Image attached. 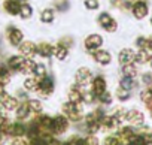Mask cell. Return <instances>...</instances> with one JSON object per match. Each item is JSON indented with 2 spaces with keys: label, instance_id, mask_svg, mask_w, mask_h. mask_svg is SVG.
I'll list each match as a JSON object with an SVG mask.
<instances>
[{
  "label": "cell",
  "instance_id": "cell-38",
  "mask_svg": "<svg viewBox=\"0 0 152 145\" xmlns=\"http://www.w3.org/2000/svg\"><path fill=\"white\" fill-rule=\"evenodd\" d=\"M85 145H100V141L96 135H88L85 139H84Z\"/></svg>",
  "mask_w": 152,
  "mask_h": 145
},
{
  "label": "cell",
  "instance_id": "cell-15",
  "mask_svg": "<svg viewBox=\"0 0 152 145\" xmlns=\"http://www.w3.org/2000/svg\"><path fill=\"white\" fill-rule=\"evenodd\" d=\"M31 115H33V114H31V111H30V108H28L27 100L20 102L18 108L15 109V120H17V121H23V123H24V121H27Z\"/></svg>",
  "mask_w": 152,
  "mask_h": 145
},
{
  "label": "cell",
  "instance_id": "cell-28",
  "mask_svg": "<svg viewBox=\"0 0 152 145\" xmlns=\"http://www.w3.org/2000/svg\"><path fill=\"white\" fill-rule=\"evenodd\" d=\"M20 18H23V20H28V18H31L33 17V6L31 5H28L27 2L26 3H23L21 5V9H20V15H18Z\"/></svg>",
  "mask_w": 152,
  "mask_h": 145
},
{
  "label": "cell",
  "instance_id": "cell-24",
  "mask_svg": "<svg viewBox=\"0 0 152 145\" xmlns=\"http://www.w3.org/2000/svg\"><path fill=\"white\" fill-rule=\"evenodd\" d=\"M36 61L33 58H24V63H23V67H21V74L26 75V77H30L34 74V69H36Z\"/></svg>",
  "mask_w": 152,
  "mask_h": 145
},
{
  "label": "cell",
  "instance_id": "cell-42",
  "mask_svg": "<svg viewBox=\"0 0 152 145\" xmlns=\"http://www.w3.org/2000/svg\"><path fill=\"white\" fill-rule=\"evenodd\" d=\"M8 139H9V138L6 136V133H5V132H2V130H0V145H5Z\"/></svg>",
  "mask_w": 152,
  "mask_h": 145
},
{
  "label": "cell",
  "instance_id": "cell-33",
  "mask_svg": "<svg viewBox=\"0 0 152 145\" xmlns=\"http://www.w3.org/2000/svg\"><path fill=\"white\" fill-rule=\"evenodd\" d=\"M127 145H148V144H146V141H145V138H143L142 133H136V136Z\"/></svg>",
  "mask_w": 152,
  "mask_h": 145
},
{
  "label": "cell",
  "instance_id": "cell-43",
  "mask_svg": "<svg viewBox=\"0 0 152 145\" xmlns=\"http://www.w3.org/2000/svg\"><path fill=\"white\" fill-rule=\"evenodd\" d=\"M148 48L152 51V36H149V38H148Z\"/></svg>",
  "mask_w": 152,
  "mask_h": 145
},
{
  "label": "cell",
  "instance_id": "cell-27",
  "mask_svg": "<svg viewBox=\"0 0 152 145\" xmlns=\"http://www.w3.org/2000/svg\"><path fill=\"white\" fill-rule=\"evenodd\" d=\"M122 74H124V77H127V78H136L137 77V74H139V70H137V67L134 66V63H131V64H125V66H122Z\"/></svg>",
  "mask_w": 152,
  "mask_h": 145
},
{
  "label": "cell",
  "instance_id": "cell-16",
  "mask_svg": "<svg viewBox=\"0 0 152 145\" xmlns=\"http://www.w3.org/2000/svg\"><path fill=\"white\" fill-rule=\"evenodd\" d=\"M131 12H133L134 18L143 20V18L149 14V8H148L146 2H143V0H139V2H136V3L131 6Z\"/></svg>",
  "mask_w": 152,
  "mask_h": 145
},
{
  "label": "cell",
  "instance_id": "cell-10",
  "mask_svg": "<svg viewBox=\"0 0 152 145\" xmlns=\"http://www.w3.org/2000/svg\"><path fill=\"white\" fill-rule=\"evenodd\" d=\"M103 45V38L97 33H93V35H88L84 40V46L87 51L90 52H94L97 49H100V46Z\"/></svg>",
  "mask_w": 152,
  "mask_h": 145
},
{
  "label": "cell",
  "instance_id": "cell-40",
  "mask_svg": "<svg viewBox=\"0 0 152 145\" xmlns=\"http://www.w3.org/2000/svg\"><path fill=\"white\" fill-rule=\"evenodd\" d=\"M142 135H143V138H145L146 144H148V145H152V130H149V129H146V127H145V132H143Z\"/></svg>",
  "mask_w": 152,
  "mask_h": 145
},
{
  "label": "cell",
  "instance_id": "cell-23",
  "mask_svg": "<svg viewBox=\"0 0 152 145\" xmlns=\"http://www.w3.org/2000/svg\"><path fill=\"white\" fill-rule=\"evenodd\" d=\"M39 78H36L34 75H30V77H27L26 79H24V82H23V88L26 90V91H34L36 93V90H37V87H39Z\"/></svg>",
  "mask_w": 152,
  "mask_h": 145
},
{
  "label": "cell",
  "instance_id": "cell-11",
  "mask_svg": "<svg viewBox=\"0 0 152 145\" xmlns=\"http://www.w3.org/2000/svg\"><path fill=\"white\" fill-rule=\"evenodd\" d=\"M23 63H24V57L20 55V54L9 55L8 60H6V66H8V69L12 72V74H21Z\"/></svg>",
  "mask_w": 152,
  "mask_h": 145
},
{
  "label": "cell",
  "instance_id": "cell-44",
  "mask_svg": "<svg viewBox=\"0 0 152 145\" xmlns=\"http://www.w3.org/2000/svg\"><path fill=\"white\" fill-rule=\"evenodd\" d=\"M149 63H151V67H152V60H151V61H149Z\"/></svg>",
  "mask_w": 152,
  "mask_h": 145
},
{
  "label": "cell",
  "instance_id": "cell-29",
  "mask_svg": "<svg viewBox=\"0 0 152 145\" xmlns=\"http://www.w3.org/2000/svg\"><path fill=\"white\" fill-rule=\"evenodd\" d=\"M54 17H55V14H54V11L49 9V8H46V9H43V11L40 12V21L45 23V24H51V23L54 21Z\"/></svg>",
  "mask_w": 152,
  "mask_h": 145
},
{
  "label": "cell",
  "instance_id": "cell-17",
  "mask_svg": "<svg viewBox=\"0 0 152 145\" xmlns=\"http://www.w3.org/2000/svg\"><path fill=\"white\" fill-rule=\"evenodd\" d=\"M106 88H107V81H106V78L104 77H96L94 79H93V82H91V91L96 94V96H100V94H103L104 91H106Z\"/></svg>",
  "mask_w": 152,
  "mask_h": 145
},
{
  "label": "cell",
  "instance_id": "cell-34",
  "mask_svg": "<svg viewBox=\"0 0 152 145\" xmlns=\"http://www.w3.org/2000/svg\"><path fill=\"white\" fill-rule=\"evenodd\" d=\"M103 145H124L115 135H109V136H106L104 138V141H103Z\"/></svg>",
  "mask_w": 152,
  "mask_h": 145
},
{
  "label": "cell",
  "instance_id": "cell-30",
  "mask_svg": "<svg viewBox=\"0 0 152 145\" xmlns=\"http://www.w3.org/2000/svg\"><path fill=\"white\" fill-rule=\"evenodd\" d=\"M115 94H116V99H118L119 102H127V100L130 99V90H125V88H122L121 85L116 88Z\"/></svg>",
  "mask_w": 152,
  "mask_h": 145
},
{
  "label": "cell",
  "instance_id": "cell-9",
  "mask_svg": "<svg viewBox=\"0 0 152 145\" xmlns=\"http://www.w3.org/2000/svg\"><path fill=\"white\" fill-rule=\"evenodd\" d=\"M6 135H8V138H11V139L23 138V136L27 135V126H26L23 121H17V120H15V121L11 123V126H9Z\"/></svg>",
  "mask_w": 152,
  "mask_h": 145
},
{
  "label": "cell",
  "instance_id": "cell-8",
  "mask_svg": "<svg viewBox=\"0 0 152 145\" xmlns=\"http://www.w3.org/2000/svg\"><path fill=\"white\" fill-rule=\"evenodd\" d=\"M36 93H37L40 97L48 99V97L54 93V81H52V78H49V77L42 78V79L39 81V87H37Z\"/></svg>",
  "mask_w": 152,
  "mask_h": 145
},
{
  "label": "cell",
  "instance_id": "cell-6",
  "mask_svg": "<svg viewBox=\"0 0 152 145\" xmlns=\"http://www.w3.org/2000/svg\"><path fill=\"white\" fill-rule=\"evenodd\" d=\"M69 120L63 114L52 117V135H64L69 130Z\"/></svg>",
  "mask_w": 152,
  "mask_h": 145
},
{
  "label": "cell",
  "instance_id": "cell-2",
  "mask_svg": "<svg viewBox=\"0 0 152 145\" xmlns=\"http://www.w3.org/2000/svg\"><path fill=\"white\" fill-rule=\"evenodd\" d=\"M5 38H6L8 43L14 48H18L24 42V33L17 26H8L5 30Z\"/></svg>",
  "mask_w": 152,
  "mask_h": 145
},
{
  "label": "cell",
  "instance_id": "cell-14",
  "mask_svg": "<svg viewBox=\"0 0 152 145\" xmlns=\"http://www.w3.org/2000/svg\"><path fill=\"white\" fill-rule=\"evenodd\" d=\"M18 54L23 55L24 58H33L36 55V43L31 40H24L18 46Z\"/></svg>",
  "mask_w": 152,
  "mask_h": 145
},
{
  "label": "cell",
  "instance_id": "cell-45",
  "mask_svg": "<svg viewBox=\"0 0 152 145\" xmlns=\"http://www.w3.org/2000/svg\"><path fill=\"white\" fill-rule=\"evenodd\" d=\"M151 26H152V17H151Z\"/></svg>",
  "mask_w": 152,
  "mask_h": 145
},
{
  "label": "cell",
  "instance_id": "cell-5",
  "mask_svg": "<svg viewBox=\"0 0 152 145\" xmlns=\"http://www.w3.org/2000/svg\"><path fill=\"white\" fill-rule=\"evenodd\" d=\"M97 21H99V26H100L102 29H104L107 33H113V32L118 30V23H116L115 18H113L110 14H107V12L100 14Z\"/></svg>",
  "mask_w": 152,
  "mask_h": 145
},
{
  "label": "cell",
  "instance_id": "cell-39",
  "mask_svg": "<svg viewBox=\"0 0 152 145\" xmlns=\"http://www.w3.org/2000/svg\"><path fill=\"white\" fill-rule=\"evenodd\" d=\"M136 45L139 46V49H145V48H148V38H145V36L137 38V39H136Z\"/></svg>",
  "mask_w": 152,
  "mask_h": 145
},
{
  "label": "cell",
  "instance_id": "cell-35",
  "mask_svg": "<svg viewBox=\"0 0 152 145\" xmlns=\"http://www.w3.org/2000/svg\"><path fill=\"white\" fill-rule=\"evenodd\" d=\"M97 99H99V102H100L102 105H110V103H112V94L107 93V91H104L103 94L97 96Z\"/></svg>",
  "mask_w": 152,
  "mask_h": 145
},
{
  "label": "cell",
  "instance_id": "cell-31",
  "mask_svg": "<svg viewBox=\"0 0 152 145\" xmlns=\"http://www.w3.org/2000/svg\"><path fill=\"white\" fill-rule=\"evenodd\" d=\"M33 75H34L36 78H39V79H42V78L48 77V75H46V66H45V64H42V63H37Z\"/></svg>",
  "mask_w": 152,
  "mask_h": 145
},
{
  "label": "cell",
  "instance_id": "cell-20",
  "mask_svg": "<svg viewBox=\"0 0 152 145\" xmlns=\"http://www.w3.org/2000/svg\"><path fill=\"white\" fill-rule=\"evenodd\" d=\"M91 54H93L94 61L99 63L100 66H107V64L112 61V55H110V52L106 51V49H97V51H94V52H91Z\"/></svg>",
  "mask_w": 152,
  "mask_h": 145
},
{
  "label": "cell",
  "instance_id": "cell-4",
  "mask_svg": "<svg viewBox=\"0 0 152 145\" xmlns=\"http://www.w3.org/2000/svg\"><path fill=\"white\" fill-rule=\"evenodd\" d=\"M75 82L79 87H87L93 82V72L88 67H79L75 74Z\"/></svg>",
  "mask_w": 152,
  "mask_h": 145
},
{
  "label": "cell",
  "instance_id": "cell-32",
  "mask_svg": "<svg viewBox=\"0 0 152 145\" xmlns=\"http://www.w3.org/2000/svg\"><path fill=\"white\" fill-rule=\"evenodd\" d=\"M119 85H121L122 88H125V90H131V88L136 85V82H134L133 78H127V77H124V78L119 81Z\"/></svg>",
  "mask_w": 152,
  "mask_h": 145
},
{
  "label": "cell",
  "instance_id": "cell-26",
  "mask_svg": "<svg viewBox=\"0 0 152 145\" xmlns=\"http://www.w3.org/2000/svg\"><path fill=\"white\" fill-rule=\"evenodd\" d=\"M27 103H28V108H30V111H31L33 115H39V114H42V111H43V105H42V102H40L39 99H28Z\"/></svg>",
  "mask_w": 152,
  "mask_h": 145
},
{
  "label": "cell",
  "instance_id": "cell-21",
  "mask_svg": "<svg viewBox=\"0 0 152 145\" xmlns=\"http://www.w3.org/2000/svg\"><path fill=\"white\" fill-rule=\"evenodd\" d=\"M52 55L57 58V60H60V61H64L67 57H69V48L64 45V43H57V45H54V48H52Z\"/></svg>",
  "mask_w": 152,
  "mask_h": 145
},
{
  "label": "cell",
  "instance_id": "cell-12",
  "mask_svg": "<svg viewBox=\"0 0 152 145\" xmlns=\"http://www.w3.org/2000/svg\"><path fill=\"white\" fill-rule=\"evenodd\" d=\"M115 136H116L124 145H127V144L136 136V132H134V129H133L131 126H122V127L119 126Z\"/></svg>",
  "mask_w": 152,
  "mask_h": 145
},
{
  "label": "cell",
  "instance_id": "cell-36",
  "mask_svg": "<svg viewBox=\"0 0 152 145\" xmlns=\"http://www.w3.org/2000/svg\"><path fill=\"white\" fill-rule=\"evenodd\" d=\"M84 5H85V8H87L88 11H96V9H99V6H100L99 0H85Z\"/></svg>",
  "mask_w": 152,
  "mask_h": 145
},
{
  "label": "cell",
  "instance_id": "cell-25",
  "mask_svg": "<svg viewBox=\"0 0 152 145\" xmlns=\"http://www.w3.org/2000/svg\"><path fill=\"white\" fill-rule=\"evenodd\" d=\"M151 60H152V51L149 48L139 49V52H136V61L137 63L145 64V63H149Z\"/></svg>",
  "mask_w": 152,
  "mask_h": 145
},
{
  "label": "cell",
  "instance_id": "cell-3",
  "mask_svg": "<svg viewBox=\"0 0 152 145\" xmlns=\"http://www.w3.org/2000/svg\"><path fill=\"white\" fill-rule=\"evenodd\" d=\"M124 121L130 123V124H131V126H134V127H140V126H143V124H145V114H143L142 111L136 109V108L128 109V111H125Z\"/></svg>",
  "mask_w": 152,
  "mask_h": 145
},
{
  "label": "cell",
  "instance_id": "cell-7",
  "mask_svg": "<svg viewBox=\"0 0 152 145\" xmlns=\"http://www.w3.org/2000/svg\"><path fill=\"white\" fill-rule=\"evenodd\" d=\"M18 105H20V99L17 96L9 94V93H5L2 96V100H0V108L5 112H15Z\"/></svg>",
  "mask_w": 152,
  "mask_h": 145
},
{
  "label": "cell",
  "instance_id": "cell-37",
  "mask_svg": "<svg viewBox=\"0 0 152 145\" xmlns=\"http://www.w3.org/2000/svg\"><path fill=\"white\" fill-rule=\"evenodd\" d=\"M11 145H30V139L27 136H23V138H15L11 141Z\"/></svg>",
  "mask_w": 152,
  "mask_h": 145
},
{
  "label": "cell",
  "instance_id": "cell-19",
  "mask_svg": "<svg viewBox=\"0 0 152 145\" xmlns=\"http://www.w3.org/2000/svg\"><path fill=\"white\" fill-rule=\"evenodd\" d=\"M67 97H69L70 102L81 105V103L84 102V91L81 90L79 85H76V84H75V85H72V87L69 88V91H67Z\"/></svg>",
  "mask_w": 152,
  "mask_h": 145
},
{
  "label": "cell",
  "instance_id": "cell-22",
  "mask_svg": "<svg viewBox=\"0 0 152 145\" xmlns=\"http://www.w3.org/2000/svg\"><path fill=\"white\" fill-rule=\"evenodd\" d=\"M52 45L48 43V42H40V43H36V54H39L40 57L46 58V57H51L52 55Z\"/></svg>",
  "mask_w": 152,
  "mask_h": 145
},
{
  "label": "cell",
  "instance_id": "cell-1",
  "mask_svg": "<svg viewBox=\"0 0 152 145\" xmlns=\"http://www.w3.org/2000/svg\"><path fill=\"white\" fill-rule=\"evenodd\" d=\"M61 112L64 117H67L69 121H79L82 118V108L78 103H73L70 100L64 102L61 105Z\"/></svg>",
  "mask_w": 152,
  "mask_h": 145
},
{
  "label": "cell",
  "instance_id": "cell-18",
  "mask_svg": "<svg viewBox=\"0 0 152 145\" xmlns=\"http://www.w3.org/2000/svg\"><path fill=\"white\" fill-rule=\"evenodd\" d=\"M118 61L125 66V64H131L136 61V52L131 48H122L118 54Z\"/></svg>",
  "mask_w": 152,
  "mask_h": 145
},
{
  "label": "cell",
  "instance_id": "cell-13",
  "mask_svg": "<svg viewBox=\"0 0 152 145\" xmlns=\"http://www.w3.org/2000/svg\"><path fill=\"white\" fill-rule=\"evenodd\" d=\"M21 2L20 0H3V3H2V9L11 15V17H17L20 15V9H21Z\"/></svg>",
  "mask_w": 152,
  "mask_h": 145
},
{
  "label": "cell",
  "instance_id": "cell-41",
  "mask_svg": "<svg viewBox=\"0 0 152 145\" xmlns=\"http://www.w3.org/2000/svg\"><path fill=\"white\" fill-rule=\"evenodd\" d=\"M46 145H63V142L58 141V139H55V138H49L46 141Z\"/></svg>",
  "mask_w": 152,
  "mask_h": 145
}]
</instances>
